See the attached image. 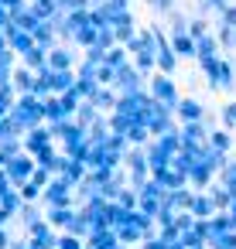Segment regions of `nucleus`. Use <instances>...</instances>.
<instances>
[{
    "label": "nucleus",
    "instance_id": "f257e3e1",
    "mask_svg": "<svg viewBox=\"0 0 236 249\" xmlns=\"http://www.w3.org/2000/svg\"><path fill=\"white\" fill-rule=\"evenodd\" d=\"M11 120H14V126H18L21 137L31 133V130H38V126H48L45 123V103L38 96H21L18 106H14V113H11Z\"/></svg>",
    "mask_w": 236,
    "mask_h": 249
},
{
    "label": "nucleus",
    "instance_id": "f03ea898",
    "mask_svg": "<svg viewBox=\"0 0 236 249\" xmlns=\"http://www.w3.org/2000/svg\"><path fill=\"white\" fill-rule=\"evenodd\" d=\"M147 92L154 96V103L168 106L171 113H175V109H178V103H181V96H178V86H175V79H171V75H161V72H154V75L147 79Z\"/></svg>",
    "mask_w": 236,
    "mask_h": 249
},
{
    "label": "nucleus",
    "instance_id": "7ed1b4c3",
    "mask_svg": "<svg viewBox=\"0 0 236 249\" xmlns=\"http://www.w3.org/2000/svg\"><path fill=\"white\" fill-rule=\"evenodd\" d=\"M7 178H11V184L14 188H24L31 178H35V171H38V160L31 157V154H21V157H14V160H7Z\"/></svg>",
    "mask_w": 236,
    "mask_h": 249
},
{
    "label": "nucleus",
    "instance_id": "20e7f679",
    "mask_svg": "<svg viewBox=\"0 0 236 249\" xmlns=\"http://www.w3.org/2000/svg\"><path fill=\"white\" fill-rule=\"evenodd\" d=\"M79 62H82V55L76 45H59L48 52V69H55V72H76Z\"/></svg>",
    "mask_w": 236,
    "mask_h": 249
},
{
    "label": "nucleus",
    "instance_id": "39448f33",
    "mask_svg": "<svg viewBox=\"0 0 236 249\" xmlns=\"http://www.w3.org/2000/svg\"><path fill=\"white\" fill-rule=\"evenodd\" d=\"M120 96H127V92H137V89H147V75H140L134 65H127V69H120L117 72V86H113Z\"/></svg>",
    "mask_w": 236,
    "mask_h": 249
},
{
    "label": "nucleus",
    "instance_id": "423d86ee",
    "mask_svg": "<svg viewBox=\"0 0 236 249\" xmlns=\"http://www.w3.org/2000/svg\"><path fill=\"white\" fill-rule=\"evenodd\" d=\"M48 147H55V137H52V126H38V130H31V133H24V154H31V157H38L41 150H48Z\"/></svg>",
    "mask_w": 236,
    "mask_h": 249
},
{
    "label": "nucleus",
    "instance_id": "0eeeda50",
    "mask_svg": "<svg viewBox=\"0 0 236 249\" xmlns=\"http://www.w3.org/2000/svg\"><path fill=\"white\" fill-rule=\"evenodd\" d=\"M7 48H11L18 58H24V55L35 48V35H31V31H21V28L11 24V28H7Z\"/></svg>",
    "mask_w": 236,
    "mask_h": 249
},
{
    "label": "nucleus",
    "instance_id": "6e6552de",
    "mask_svg": "<svg viewBox=\"0 0 236 249\" xmlns=\"http://www.w3.org/2000/svg\"><path fill=\"white\" fill-rule=\"evenodd\" d=\"M175 116H178V123H198V120H205V106H202L195 96H181Z\"/></svg>",
    "mask_w": 236,
    "mask_h": 249
},
{
    "label": "nucleus",
    "instance_id": "1a4fd4ad",
    "mask_svg": "<svg viewBox=\"0 0 236 249\" xmlns=\"http://www.w3.org/2000/svg\"><path fill=\"white\" fill-rule=\"evenodd\" d=\"M76 215H79V208H45L48 225H52V229H62V232H69V229H72Z\"/></svg>",
    "mask_w": 236,
    "mask_h": 249
},
{
    "label": "nucleus",
    "instance_id": "9d476101",
    "mask_svg": "<svg viewBox=\"0 0 236 249\" xmlns=\"http://www.w3.org/2000/svg\"><path fill=\"white\" fill-rule=\"evenodd\" d=\"M65 120H72V113L65 109L62 96H52V99H45V123H48V126H55V123H65Z\"/></svg>",
    "mask_w": 236,
    "mask_h": 249
},
{
    "label": "nucleus",
    "instance_id": "9b49d317",
    "mask_svg": "<svg viewBox=\"0 0 236 249\" xmlns=\"http://www.w3.org/2000/svg\"><path fill=\"white\" fill-rule=\"evenodd\" d=\"M89 249H120L123 242H120V235H117V229H96L93 235H89V242H86Z\"/></svg>",
    "mask_w": 236,
    "mask_h": 249
},
{
    "label": "nucleus",
    "instance_id": "f8f14e48",
    "mask_svg": "<svg viewBox=\"0 0 236 249\" xmlns=\"http://www.w3.org/2000/svg\"><path fill=\"white\" fill-rule=\"evenodd\" d=\"M198 69H202L209 89H219L222 92V55L219 58H209V62H198Z\"/></svg>",
    "mask_w": 236,
    "mask_h": 249
},
{
    "label": "nucleus",
    "instance_id": "ddd939ff",
    "mask_svg": "<svg viewBox=\"0 0 236 249\" xmlns=\"http://www.w3.org/2000/svg\"><path fill=\"white\" fill-rule=\"evenodd\" d=\"M48 82H52V92L55 96H65V92H72L76 89V72H55V69H48Z\"/></svg>",
    "mask_w": 236,
    "mask_h": 249
},
{
    "label": "nucleus",
    "instance_id": "4468645a",
    "mask_svg": "<svg viewBox=\"0 0 236 249\" xmlns=\"http://www.w3.org/2000/svg\"><path fill=\"white\" fill-rule=\"evenodd\" d=\"M188 212H192V215H195L198 222H205V218H212V215H216L219 208H216V201H212V195H209V191H198Z\"/></svg>",
    "mask_w": 236,
    "mask_h": 249
},
{
    "label": "nucleus",
    "instance_id": "2eb2a0df",
    "mask_svg": "<svg viewBox=\"0 0 236 249\" xmlns=\"http://www.w3.org/2000/svg\"><path fill=\"white\" fill-rule=\"evenodd\" d=\"M18 222H21L24 229H35L38 222H45V205H38V201H24L21 212H18Z\"/></svg>",
    "mask_w": 236,
    "mask_h": 249
},
{
    "label": "nucleus",
    "instance_id": "dca6fc26",
    "mask_svg": "<svg viewBox=\"0 0 236 249\" xmlns=\"http://www.w3.org/2000/svg\"><path fill=\"white\" fill-rule=\"evenodd\" d=\"M31 35H35V45H38V48H45V52H52V48H59V45H62V41H59V35H55V28H52L48 21H41Z\"/></svg>",
    "mask_w": 236,
    "mask_h": 249
},
{
    "label": "nucleus",
    "instance_id": "f3484780",
    "mask_svg": "<svg viewBox=\"0 0 236 249\" xmlns=\"http://www.w3.org/2000/svg\"><path fill=\"white\" fill-rule=\"evenodd\" d=\"M35 82H38V72L18 65V72H14V89H18V96H31V92H35Z\"/></svg>",
    "mask_w": 236,
    "mask_h": 249
},
{
    "label": "nucleus",
    "instance_id": "a211bd4d",
    "mask_svg": "<svg viewBox=\"0 0 236 249\" xmlns=\"http://www.w3.org/2000/svg\"><path fill=\"white\" fill-rule=\"evenodd\" d=\"M11 18H14V28H21V31H35V28L41 24V18L35 14V7H31V4H28V7H21V11H14Z\"/></svg>",
    "mask_w": 236,
    "mask_h": 249
},
{
    "label": "nucleus",
    "instance_id": "6ab92c4d",
    "mask_svg": "<svg viewBox=\"0 0 236 249\" xmlns=\"http://www.w3.org/2000/svg\"><path fill=\"white\" fill-rule=\"evenodd\" d=\"M195 45H198V58H195V62L219 58V38H216V35H202V38H195Z\"/></svg>",
    "mask_w": 236,
    "mask_h": 249
},
{
    "label": "nucleus",
    "instance_id": "aec40b11",
    "mask_svg": "<svg viewBox=\"0 0 236 249\" xmlns=\"http://www.w3.org/2000/svg\"><path fill=\"white\" fill-rule=\"evenodd\" d=\"M21 65H24V69H31V72H38V75H41V72H45V69H48V52H45V48H38V45H35V48H31V52H28V55H24V58H21Z\"/></svg>",
    "mask_w": 236,
    "mask_h": 249
},
{
    "label": "nucleus",
    "instance_id": "412c9836",
    "mask_svg": "<svg viewBox=\"0 0 236 249\" xmlns=\"http://www.w3.org/2000/svg\"><path fill=\"white\" fill-rule=\"evenodd\" d=\"M134 69L140 72V75H154L157 72V52H144V55H134Z\"/></svg>",
    "mask_w": 236,
    "mask_h": 249
},
{
    "label": "nucleus",
    "instance_id": "4be33fe9",
    "mask_svg": "<svg viewBox=\"0 0 236 249\" xmlns=\"http://www.w3.org/2000/svg\"><path fill=\"white\" fill-rule=\"evenodd\" d=\"M106 65L120 72V69H127V65H134V58H130V52H127L123 45H117L113 52H106Z\"/></svg>",
    "mask_w": 236,
    "mask_h": 249
},
{
    "label": "nucleus",
    "instance_id": "5701e85b",
    "mask_svg": "<svg viewBox=\"0 0 236 249\" xmlns=\"http://www.w3.org/2000/svg\"><path fill=\"white\" fill-rule=\"evenodd\" d=\"M99 116H103V113H99V109H96V106H93V103L86 99V103L79 106V113H76V123H79L82 130H89V126H93V123L99 120Z\"/></svg>",
    "mask_w": 236,
    "mask_h": 249
},
{
    "label": "nucleus",
    "instance_id": "b1692460",
    "mask_svg": "<svg viewBox=\"0 0 236 249\" xmlns=\"http://www.w3.org/2000/svg\"><path fill=\"white\" fill-rule=\"evenodd\" d=\"M209 195H212V201H216L219 212H229V208H233V191H229L226 184H212Z\"/></svg>",
    "mask_w": 236,
    "mask_h": 249
},
{
    "label": "nucleus",
    "instance_id": "393cba45",
    "mask_svg": "<svg viewBox=\"0 0 236 249\" xmlns=\"http://www.w3.org/2000/svg\"><path fill=\"white\" fill-rule=\"evenodd\" d=\"M31 7H35V14H38L41 21H52V18L62 11V4H59V0H31Z\"/></svg>",
    "mask_w": 236,
    "mask_h": 249
},
{
    "label": "nucleus",
    "instance_id": "a878e982",
    "mask_svg": "<svg viewBox=\"0 0 236 249\" xmlns=\"http://www.w3.org/2000/svg\"><path fill=\"white\" fill-rule=\"evenodd\" d=\"M209 147H212V150H219V154H229V150H233V137H229V130H212Z\"/></svg>",
    "mask_w": 236,
    "mask_h": 249
},
{
    "label": "nucleus",
    "instance_id": "bb28decb",
    "mask_svg": "<svg viewBox=\"0 0 236 249\" xmlns=\"http://www.w3.org/2000/svg\"><path fill=\"white\" fill-rule=\"evenodd\" d=\"M127 140H130V147H147V143H151L154 137H151V130H147L144 123H137V126H134V130L127 133Z\"/></svg>",
    "mask_w": 236,
    "mask_h": 249
},
{
    "label": "nucleus",
    "instance_id": "cd10ccee",
    "mask_svg": "<svg viewBox=\"0 0 236 249\" xmlns=\"http://www.w3.org/2000/svg\"><path fill=\"white\" fill-rule=\"evenodd\" d=\"M216 38H219V48H226V52H236V28H226V24H219Z\"/></svg>",
    "mask_w": 236,
    "mask_h": 249
},
{
    "label": "nucleus",
    "instance_id": "c85d7f7f",
    "mask_svg": "<svg viewBox=\"0 0 236 249\" xmlns=\"http://www.w3.org/2000/svg\"><path fill=\"white\" fill-rule=\"evenodd\" d=\"M219 184H226V188L233 191V198H236V160H229V164L219 171Z\"/></svg>",
    "mask_w": 236,
    "mask_h": 249
},
{
    "label": "nucleus",
    "instance_id": "c756f323",
    "mask_svg": "<svg viewBox=\"0 0 236 249\" xmlns=\"http://www.w3.org/2000/svg\"><path fill=\"white\" fill-rule=\"evenodd\" d=\"M18 191H21V198H24V201H38V205H41V195H45V188H38L35 181H28V184H24V188H18Z\"/></svg>",
    "mask_w": 236,
    "mask_h": 249
},
{
    "label": "nucleus",
    "instance_id": "7c9ffc66",
    "mask_svg": "<svg viewBox=\"0 0 236 249\" xmlns=\"http://www.w3.org/2000/svg\"><path fill=\"white\" fill-rule=\"evenodd\" d=\"M219 116H222V130H233V126H236V99H233V103H226Z\"/></svg>",
    "mask_w": 236,
    "mask_h": 249
},
{
    "label": "nucleus",
    "instance_id": "2f4dec72",
    "mask_svg": "<svg viewBox=\"0 0 236 249\" xmlns=\"http://www.w3.org/2000/svg\"><path fill=\"white\" fill-rule=\"evenodd\" d=\"M59 249H86V242L79 235H72V232H62L59 235Z\"/></svg>",
    "mask_w": 236,
    "mask_h": 249
},
{
    "label": "nucleus",
    "instance_id": "473e14b6",
    "mask_svg": "<svg viewBox=\"0 0 236 249\" xmlns=\"http://www.w3.org/2000/svg\"><path fill=\"white\" fill-rule=\"evenodd\" d=\"M147 7L154 11V14H175V0H147Z\"/></svg>",
    "mask_w": 236,
    "mask_h": 249
},
{
    "label": "nucleus",
    "instance_id": "72a5a7b5",
    "mask_svg": "<svg viewBox=\"0 0 236 249\" xmlns=\"http://www.w3.org/2000/svg\"><path fill=\"white\" fill-rule=\"evenodd\" d=\"M62 11H93V0H62Z\"/></svg>",
    "mask_w": 236,
    "mask_h": 249
},
{
    "label": "nucleus",
    "instance_id": "f704fd0d",
    "mask_svg": "<svg viewBox=\"0 0 236 249\" xmlns=\"http://www.w3.org/2000/svg\"><path fill=\"white\" fill-rule=\"evenodd\" d=\"M188 31H192V38H202V35H209V24H205L202 18H192V24H188Z\"/></svg>",
    "mask_w": 236,
    "mask_h": 249
},
{
    "label": "nucleus",
    "instance_id": "c9c22d12",
    "mask_svg": "<svg viewBox=\"0 0 236 249\" xmlns=\"http://www.w3.org/2000/svg\"><path fill=\"white\" fill-rule=\"evenodd\" d=\"M219 24H226V28H236V4H229V7L219 14Z\"/></svg>",
    "mask_w": 236,
    "mask_h": 249
},
{
    "label": "nucleus",
    "instance_id": "e433bc0d",
    "mask_svg": "<svg viewBox=\"0 0 236 249\" xmlns=\"http://www.w3.org/2000/svg\"><path fill=\"white\" fill-rule=\"evenodd\" d=\"M11 24H14V18H11V11H7L4 4H0V31H7Z\"/></svg>",
    "mask_w": 236,
    "mask_h": 249
},
{
    "label": "nucleus",
    "instance_id": "4c0bfd02",
    "mask_svg": "<svg viewBox=\"0 0 236 249\" xmlns=\"http://www.w3.org/2000/svg\"><path fill=\"white\" fill-rule=\"evenodd\" d=\"M11 242H14L11 232H7V229H0V249H11Z\"/></svg>",
    "mask_w": 236,
    "mask_h": 249
},
{
    "label": "nucleus",
    "instance_id": "58836bf2",
    "mask_svg": "<svg viewBox=\"0 0 236 249\" xmlns=\"http://www.w3.org/2000/svg\"><path fill=\"white\" fill-rule=\"evenodd\" d=\"M11 249H31V242H28V239H14Z\"/></svg>",
    "mask_w": 236,
    "mask_h": 249
},
{
    "label": "nucleus",
    "instance_id": "ea45409f",
    "mask_svg": "<svg viewBox=\"0 0 236 249\" xmlns=\"http://www.w3.org/2000/svg\"><path fill=\"white\" fill-rule=\"evenodd\" d=\"M0 52H7V31H0Z\"/></svg>",
    "mask_w": 236,
    "mask_h": 249
},
{
    "label": "nucleus",
    "instance_id": "a19ab883",
    "mask_svg": "<svg viewBox=\"0 0 236 249\" xmlns=\"http://www.w3.org/2000/svg\"><path fill=\"white\" fill-rule=\"evenodd\" d=\"M96 4H106V0H93V7H96Z\"/></svg>",
    "mask_w": 236,
    "mask_h": 249
},
{
    "label": "nucleus",
    "instance_id": "79ce46f5",
    "mask_svg": "<svg viewBox=\"0 0 236 249\" xmlns=\"http://www.w3.org/2000/svg\"><path fill=\"white\" fill-rule=\"evenodd\" d=\"M120 249H127V246H120Z\"/></svg>",
    "mask_w": 236,
    "mask_h": 249
},
{
    "label": "nucleus",
    "instance_id": "37998d69",
    "mask_svg": "<svg viewBox=\"0 0 236 249\" xmlns=\"http://www.w3.org/2000/svg\"><path fill=\"white\" fill-rule=\"evenodd\" d=\"M59 4H62V0H59Z\"/></svg>",
    "mask_w": 236,
    "mask_h": 249
}]
</instances>
